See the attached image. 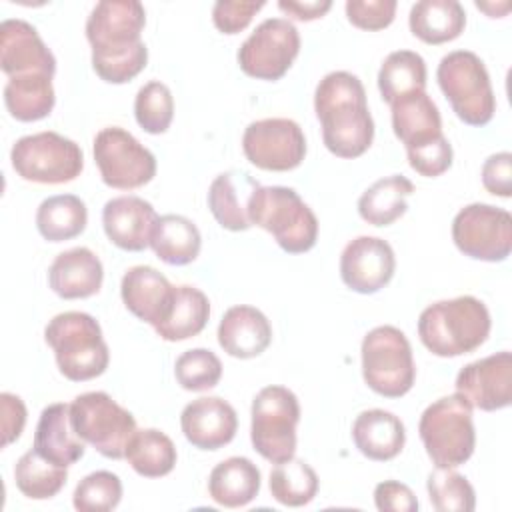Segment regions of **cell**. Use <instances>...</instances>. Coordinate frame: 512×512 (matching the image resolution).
Wrapping results in <instances>:
<instances>
[{
	"label": "cell",
	"mask_w": 512,
	"mask_h": 512,
	"mask_svg": "<svg viewBox=\"0 0 512 512\" xmlns=\"http://www.w3.org/2000/svg\"><path fill=\"white\" fill-rule=\"evenodd\" d=\"M34 450L42 458L66 468L84 456L86 442L70 424V404L56 402L40 412L34 432Z\"/></svg>",
	"instance_id": "cell-25"
},
{
	"label": "cell",
	"mask_w": 512,
	"mask_h": 512,
	"mask_svg": "<svg viewBox=\"0 0 512 512\" xmlns=\"http://www.w3.org/2000/svg\"><path fill=\"white\" fill-rule=\"evenodd\" d=\"M378 90L386 104L404 96L426 92V62L418 52H390L378 70Z\"/></svg>",
	"instance_id": "cell-34"
},
{
	"label": "cell",
	"mask_w": 512,
	"mask_h": 512,
	"mask_svg": "<svg viewBox=\"0 0 512 512\" xmlns=\"http://www.w3.org/2000/svg\"><path fill=\"white\" fill-rule=\"evenodd\" d=\"M258 180H254L246 170H228L218 174L208 188V208L214 220L230 230L244 232L248 230V204L258 188Z\"/></svg>",
	"instance_id": "cell-24"
},
{
	"label": "cell",
	"mask_w": 512,
	"mask_h": 512,
	"mask_svg": "<svg viewBox=\"0 0 512 512\" xmlns=\"http://www.w3.org/2000/svg\"><path fill=\"white\" fill-rule=\"evenodd\" d=\"M94 162L106 186L136 190L156 176V158L128 130L102 128L94 136Z\"/></svg>",
	"instance_id": "cell-12"
},
{
	"label": "cell",
	"mask_w": 512,
	"mask_h": 512,
	"mask_svg": "<svg viewBox=\"0 0 512 512\" xmlns=\"http://www.w3.org/2000/svg\"><path fill=\"white\" fill-rule=\"evenodd\" d=\"M134 116L144 132L164 134L174 118V98L170 88L160 80L144 84L134 100Z\"/></svg>",
	"instance_id": "cell-40"
},
{
	"label": "cell",
	"mask_w": 512,
	"mask_h": 512,
	"mask_svg": "<svg viewBox=\"0 0 512 512\" xmlns=\"http://www.w3.org/2000/svg\"><path fill=\"white\" fill-rule=\"evenodd\" d=\"M88 224L86 204L74 194H56L40 202L36 228L48 242H64L80 236Z\"/></svg>",
	"instance_id": "cell-35"
},
{
	"label": "cell",
	"mask_w": 512,
	"mask_h": 512,
	"mask_svg": "<svg viewBox=\"0 0 512 512\" xmlns=\"http://www.w3.org/2000/svg\"><path fill=\"white\" fill-rule=\"evenodd\" d=\"M262 8L264 2L218 0L212 6V22L222 34H238L252 22L254 14Z\"/></svg>",
	"instance_id": "cell-45"
},
{
	"label": "cell",
	"mask_w": 512,
	"mask_h": 512,
	"mask_svg": "<svg viewBox=\"0 0 512 512\" xmlns=\"http://www.w3.org/2000/svg\"><path fill=\"white\" fill-rule=\"evenodd\" d=\"M490 326V312L482 300L458 296L426 306L418 318V336L434 356L456 358L480 348Z\"/></svg>",
	"instance_id": "cell-3"
},
{
	"label": "cell",
	"mask_w": 512,
	"mask_h": 512,
	"mask_svg": "<svg viewBox=\"0 0 512 512\" xmlns=\"http://www.w3.org/2000/svg\"><path fill=\"white\" fill-rule=\"evenodd\" d=\"M260 492V470L244 456H230L216 464L208 476L210 498L226 508L248 506Z\"/></svg>",
	"instance_id": "cell-28"
},
{
	"label": "cell",
	"mask_w": 512,
	"mask_h": 512,
	"mask_svg": "<svg viewBox=\"0 0 512 512\" xmlns=\"http://www.w3.org/2000/svg\"><path fill=\"white\" fill-rule=\"evenodd\" d=\"M44 340L54 350L58 370L72 382H86L106 372L110 362L98 320L86 312L56 314L44 328Z\"/></svg>",
	"instance_id": "cell-4"
},
{
	"label": "cell",
	"mask_w": 512,
	"mask_h": 512,
	"mask_svg": "<svg viewBox=\"0 0 512 512\" xmlns=\"http://www.w3.org/2000/svg\"><path fill=\"white\" fill-rule=\"evenodd\" d=\"M210 318V302L208 296L188 284L176 286L174 302L168 318L158 324L154 330L166 342L188 340L204 330Z\"/></svg>",
	"instance_id": "cell-33"
},
{
	"label": "cell",
	"mask_w": 512,
	"mask_h": 512,
	"mask_svg": "<svg viewBox=\"0 0 512 512\" xmlns=\"http://www.w3.org/2000/svg\"><path fill=\"white\" fill-rule=\"evenodd\" d=\"M250 440L254 450L272 464L286 462L296 454V426L300 402L286 386H264L252 400Z\"/></svg>",
	"instance_id": "cell-9"
},
{
	"label": "cell",
	"mask_w": 512,
	"mask_h": 512,
	"mask_svg": "<svg viewBox=\"0 0 512 512\" xmlns=\"http://www.w3.org/2000/svg\"><path fill=\"white\" fill-rule=\"evenodd\" d=\"M352 440L360 454L370 460L386 462L396 458L406 442L402 420L382 408L364 410L352 424Z\"/></svg>",
	"instance_id": "cell-26"
},
{
	"label": "cell",
	"mask_w": 512,
	"mask_h": 512,
	"mask_svg": "<svg viewBox=\"0 0 512 512\" xmlns=\"http://www.w3.org/2000/svg\"><path fill=\"white\" fill-rule=\"evenodd\" d=\"M456 394L472 408L494 412L512 402V354L508 350L466 364L456 376Z\"/></svg>",
	"instance_id": "cell-16"
},
{
	"label": "cell",
	"mask_w": 512,
	"mask_h": 512,
	"mask_svg": "<svg viewBox=\"0 0 512 512\" xmlns=\"http://www.w3.org/2000/svg\"><path fill=\"white\" fill-rule=\"evenodd\" d=\"M150 248L162 262L170 266H186L198 258L202 236L196 224L186 216L166 214L156 222Z\"/></svg>",
	"instance_id": "cell-32"
},
{
	"label": "cell",
	"mask_w": 512,
	"mask_h": 512,
	"mask_svg": "<svg viewBox=\"0 0 512 512\" xmlns=\"http://www.w3.org/2000/svg\"><path fill=\"white\" fill-rule=\"evenodd\" d=\"M268 486L272 498L278 504L300 508L314 500V496L318 494L320 480L308 462L300 458H290L272 468Z\"/></svg>",
	"instance_id": "cell-37"
},
{
	"label": "cell",
	"mask_w": 512,
	"mask_h": 512,
	"mask_svg": "<svg viewBox=\"0 0 512 512\" xmlns=\"http://www.w3.org/2000/svg\"><path fill=\"white\" fill-rule=\"evenodd\" d=\"M314 112L322 124L324 146L338 158L362 156L374 140V120L358 76L336 70L314 92Z\"/></svg>",
	"instance_id": "cell-2"
},
{
	"label": "cell",
	"mask_w": 512,
	"mask_h": 512,
	"mask_svg": "<svg viewBox=\"0 0 512 512\" xmlns=\"http://www.w3.org/2000/svg\"><path fill=\"white\" fill-rule=\"evenodd\" d=\"M242 150L250 164L268 172H288L302 164L306 138L290 118L250 122L242 134Z\"/></svg>",
	"instance_id": "cell-15"
},
{
	"label": "cell",
	"mask_w": 512,
	"mask_h": 512,
	"mask_svg": "<svg viewBox=\"0 0 512 512\" xmlns=\"http://www.w3.org/2000/svg\"><path fill=\"white\" fill-rule=\"evenodd\" d=\"M406 156H408V164L414 172H418L420 176H426V178H436L452 166L454 152H452L448 138L440 136L438 140H434L426 146L408 150Z\"/></svg>",
	"instance_id": "cell-44"
},
{
	"label": "cell",
	"mask_w": 512,
	"mask_h": 512,
	"mask_svg": "<svg viewBox=\"0 0 512 512\" xmlns=\"http://www.w3.org/2000/svg\"><path fill=\"white\" fill-rule=\"evenodd\" d=\"M158 218L154 206L140 196H118L102 208L108 240L126 252H142L150 246Z\"/></svg>",
	"instance_id": "cell-20"
},
{
	"label": "cell",
	"mask_w": 512,
	"mask_h": 512,
	"mask_svg": "<svg viewBox=\"0 0 512 512\" xmlns=\"http://www.w3.org/2000/svg\"><path fill=\"white\" fill-rule=\"evenodd\" d=\"M16 488L32 500L54 498L68 480L66 466L42 458L34 448L24 452L14 466Z\"/></svg>",
	"instance_id": "cell-38"
},
{
	"label": "cell",
	"mask_w": 512,
	"mask_h": 512,
	"mask_svg": "<svg viewBox=\"0 0 512 512\" xmlns=\"http://www.w3.org/2000/svg\"><path fill=\"white\" fill-rule=\"evenodd\" d=\"M74 432L104 458L120 460L134 436L136 420L106 392L78 394L70 404Z\"/></svg>",
	"instance_id": "cell-10"
},
{
	"label": "cell",
	"mask_w": 512,
	"mask_h": 512,
	"mask_svg": "<svg viewBox=\"0 0 512 512\" xmlns=\"http://www.w3.org/2000/svg\"><path fill=\"white\" fill-rule=\"evenodd\" d=\"M0 412H2V448L16 442L26 424V406L20 396L2 392L0 394Z\"/></svg>",
	"instance_id": "cell-48"
},
{
	"label": "cell",
	"mask_w": 512,
	"mask_h": 512,
	"mask_svg": "<svg viewBox=\"0 0 512 512\" xmlns=\"http://www.w3.org/2000/svg\"><path fill=\"white\" fill-rule=\"evenodd\" d=\"M300 52V34L286 18H268L242 42L238 50L240 70L256 80H280Z\"/></svg>",
	"instance_id": "cell-14"
},
{
	"label": "cell",
	"mask_w": 512,
	"mask_h": 512,
	"mask_svg": "<svg viewBox=\"0 0 512 512\" xmlns=\"http://www.w3.org/2000/svg\"><path fill=\"white\" fill-rule=\"evenodd\" d=\"M482 184L494 196H500V198L512 196V154L510 152H498L484 160Z\"/></svg>",
	"instance_id": "cell-46"
},
{
	"label": "cell",
	"mask_w": 512,
	"mask_h": 512,
	"mask_svg": "<svg viewBox=\"0 0 512 512\" xmlns=\"http://www.w3.org/2000/svg\"><path fill=\"white\" fill-rule=\"evenodd\" d=\"M0 68L8 78L24 74L54 76L56 58L32 24L10 18L0 24Z\"/></svg>",
	"instance_id": "cell-18"
},
{
	"label": "cell",
	"mask_w": 512,
	"mask_h": 512,
	"mask_svg": "<svg viewBox=\"0 0 512 512\" xmlns=\"http://www.w3.org/2000/svg\"><path fill=\"white\" fill-rule=\"evenodd\" d=\"M146 10L136 0H102L86 20V38L92 46V68L108 84H126L148 62L142 42Z\"/></svg>",
	"instance_id": "cell-1"
},
{
	"label": "cell",
	"mask_w": 512,
	"mask_h": 512,
	"mask_svg": "<svg viewBox=\"0 0 512 512\" xmlns=\"http://www.w3.org/2000/svg\"><path fill=\"white\" fill-rule=\"evenodd\" d=\"M278 8L282 12H286L288 16L296 18V20L310 22V20L322 18L332 8V2L330 0H322V2H292V0L286 2V0H280Z\"/></svg>",
	"instance_id": "cell-49"
},
{
	"label": "cell",
	"mask_w": 512,
	"mask_h": 512,
	"mask_svg": "<svg viewBox=\"0 0 512 512\" xmlns=\"http://www.w3.org/2000/svg\"><path fill=\"white\" fill-rule=\"evenodd\" d=\"M414 192V184L402 176L392 174L376 180L358 200V214L372 226H390L408 210L406 198Z\"/></svg>",
	"instance_id": "cell-31"
},
{
	"label": "cell",
	"mask_w": 512,
	"mask_h": 512,
	"mask_svg": "<svg viewBox=\"0 0 512 512\" xmlns=\"http://www.w3.org/2000/svg\"><path fill=\"white\" fill-rule=\"evenodd\" d=\"M428 498L438 512H472L476 508V494L466 476L454 468H436L430 472Z\"/></svg>",
	"instance_id": "cell-39"
},
{
	"label": "cell",
	"mask_w": 512,
	"mask_h": 512,
	"mask_svg": "<svg viewBox=\"0 0 512 512\" xmlns=\"http://www.w3.org/2000/svg\"><path fill=\"white\" fill-rule=\"evenodd\" d=\"M408 26L424 44H444L464 32L466 12L456 0H420L410 8Z\"/></svg>",
	"instance_id": "cell-29"
},
{
	"label": "cell",
	"mask_w": 512,
	"mask_h": 512,
	"mask_svg": "<svg viewBox=\"0 0 512 512\" xmlns=\"http://www.w3.org/2000/svg\"><path fill=\"white\" fill-rule=\"evenodd\" d=\"M176 286L152 266H132L122 276L120 296L124 306L152 328L162 324L172 308Z\"/></svg>",
	"instance_id": "cell-21"
},
{
	"label": "cell",
	"mask_w": 512,
	"mask_h": 512,
	"mask_svg": "<svg viewBox=\"0 0 512 512\" xmlns=\"http://www.w3.org/2000/svg\"><path fill=\"white\" fill-rule=\"evenodd\" d=\"M374 504L380 512H416L418 500L410 486L398 480H384L374 488Z\"/></svg>",
	"instance_id": "cell-47"
},
{
	"label": "cell",
	"mask_w": 512,
	"mask_h": 512,
	"mask_svg": "<svg viewBox=\"0 0 512 512\" xmlns=\"http://www.w3.org/2000/svg\"><path fill=\"white\" fill-rule=\"evenodd\" d=\"M104 268L100 258L84 246L60 252L48 268L52 292L64 300L90 298L102 288Z\"/></svg>",
	"instance_id": "cell-22"
},
{
	"label": "cell",
	"mask_w": 512,
	"mask_h": 512,
	"mask_svg": "<svg viewBox=\"0 0 512 512\" xmlns=\"http://www.w3.org/2000/svg\"><path fill=\"white\" fill-rule=\"evenodd\" d=\"M124 458L132 470L144 478H160L176 466V446L162 430L142 428L136 430L126 446Z\"/></svg>",
	"instance_id": "cell-36"
},
{
	"label": "cell",
	"mask_w": 512,
	"mask_h": 512,
	"mask_svg": "<svg viewBox=\"0 0 512 512\" xmlns=\"http://www.w3.org/2000/svg\"><path fill=\"white\" fill-rule=\"evenodd\" d=\"M184 438L198 450H220L230 444L238 430L232 404L218 396H202L188 402L180 414Z\"/></svg>",
	"instance_id": "cell-19"
},
{
	"label": "cell",
	"mask_w": 512,
	"mask_h": 512,
	"mask_svg": "<svg viewBox=\"0 0 512 512\" xmlns=\"http://www.w3.org/2000/svg\"><path fill=\"white\" fill-rule=\"evenodd\" d=\"M396 256L392 246L376 236L350 240L340 254V278L358 294L382 290L394 276Z\"/></svg>",
	"instance_id": "cell-17"
},
{
	"label": "cell",
	"mask_w": 512,
	"mask_h": 512,
	"mask_svg": "<svg viewBox=\"0 0 512 512\" xmlns=\"http://www.w3.org/2000/svg\"><path fill=\"white\" fill-rule=\"evenodd\" d=\"M270 342L272 326L254 306H232L224 312L218 324V344L232 358H256L270 346Z\"/></svg>",
	"instance_id": "cell-23"
},
{
	"label": "cell",
	"mask_w": 512,
	"mask_h": 512,
	"mask_svg": "<svg viewBox=\"0 0 512 512\" xmlns=\"http://www.w3.org/2000/svg\"><path fill=\"white\" fill-rule=\"evenodd\" d=\"M418 432L436 468H456L476 446L472 406L460 394L442 396L422 412Z\"/></svg>",
	"instance_id": "cell-6"
},
{
	"label": "cell",
	"mask_w": 512,
	"mask_h": 512,
	"mask_svg": "<svg viewBox=\"0 0 512 512\" xmlns=\"http://www.w3.org/2000/svg\"><path fill=\"white\" fill-rule=\"evenodd\" d=\"M252 226L270 232L288 254H304L318 240V218L312 208L288 186H258L248 204Z\"/></svg>",
	"instance_id": "cell-5"
},
{
	"label": "cell",
	"mask_w": 512,
	"mask_h": 512,
	"mask_svg": "<svg viewBox=\"0 0 512 512\" xmlns=\"http://www.w3.org/2000/svg\"><path fill=\"white\" fill-rule=\"evenodd\" d=\"M396 0H348L346 18L360 30H384L396 16Z\"/></svg>",
	"instance_id": "cell-43"
},
{
	"label": "cell",
	"mask_w": 512,
	"mask_h": 512,
	"mask_svg": "<svg viewBox=\"0 0 512 512\" xmlns=\"http://www.w3.org/2000/svg\"><path fill=\"white\" fill-rule=\"evenodd\" d=\"M56 96L52 76L24 74L8 78L4 86V104L18 122H36L46 118L54 108Z\"/></svg>",
	"instance_id": "cell-30"
},
{
	"label": "cell",
	"mask_w": 512,
	"mask_h": 512,
	"mask_svg": "<svg viewBox=\"0 0 512 512\" xmlns=\"http://www.w3.org/2000/svg\"><path fill=\"white\" fill-rule=\"evenodd\" d=\"M122 500V482L108 470H96L84 476L74 494L72 504L80 512H108Z\"/></svg>",
	"instance_id": "cell-42"
},
{
	"label": "cell",
	"mask_w": 512,
	"mask_h": 512,
	"mask_svg": "<svg viewBox=\"0 0 512 512\" xmlns=\"http://www.w3.org/2000/svg\"><path fill=\"white\" fill-rule=\"evenodd\" d=\"M392 130L404 144L406 152L438 140L442 134V118L438 106L426 92L404 96L390 104Z\"/></svg>",
	"instance_id": "cell-27"
},
{
	"label": "cell",
	"mask_w": 512,
	"mask_h": 512,
	"mask_svg": "<svg viewBox=\"0 0 512 512\" xmlns=\"http://www.w3.org/2000/svg\"><path fill=\"white\" fill-rule=\"evenodd\" d=\"M174 376L184 390L204 392L220 382L222 362L208 348H192L176 358Z\"/></svg>",
	"instance_id": "cell-41"
},
{
	"label": "cell",
	"mask_w": 512,
	"mask_h": 512,
	"mask_svg": "<svg viewBox=\"0 0 512 512\" xmlns=\"http://www.w3.org/2000/svg\"><path fill=\"white\" fill-rule=\"evenodd\" d=\"M362 376L370 390L384 398L408 394L416 380L412 346L396 326L372 328L360 346Z\"/></svg>",
	"instance_id": "cell-8"
},
{
	"label": "cell",
	"mask_w": 512,
	"mask_h": 512,
	"mask_svg": "<svg viewBox=\"0 0 512 512\" xmlns=\"http://www.w3.org/2000/svg\"><path fill=\"white\" fill-rule=\"evenodd\" d=\"M452 240L468 258L502 262L512 250V216L492 204H468L452 220Z\"/></svg>",
	"instance_id": "cell-13"
},
{
	"label": "cell",
	"mask_w": 512,
	"mask_h": 512,
	"mask_svg": "<svg viewBox=\"0 0 512 512\" xmlns=\"http://www.w3.org/2000/svg\"><path fill=\"white\" fill-rule=\"evenodd\" d=\"M436 80L454 114L468 126H486L496 112V98L488 70L470 50L446 54L436 70Z\"/></svg>",
	"instance_id": "cell-7"
},
{
	"label": "cell",
	"mask_w": 512,
	"mask_h": 512,
	"mask_svg": "<svg viewBox=\"0 0 512 512\" xmlns=\"http://www.w3.org/2000/svg\"><path fill=\"white\" fill-rule=\"evenodd\" d=\"M10 160L14 172L22 180L36 184L72 182L84 168L80 146L50 130L18 138L12 146Z\"/></svg>",
	"instance_id": "cell-11"
}]
</instances>
